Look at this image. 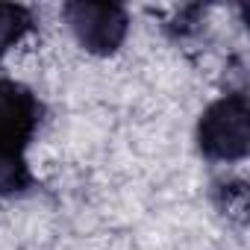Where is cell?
Instances as JSON below:
<instances>
[{"label":"cell","mask_w":250,"mask_h":250,"mask_svg":"<svg viewBox=\"0 0 250 250\" xmlns=\"http://www.w3.org/2000/svg\"><path fill=\"white\" fill-rule=\"evenodd\" d=\"M42 124V103L18 80L0 77V197L33 188L27 147Z\"/></svg>","instance_id":"1"},{"label":"cell","mask_w":250,"mask_h":250,"mask_svg":"<svg viewBox=\"0 0 250 250\" xmlns=\"http://www.w3.org/2000/svg\"><path fill=\"white\" fill-rule=\"evenodd\" d=\"M33 12L18 3H0V59L33 30Z\"/></svg>","instance_id":"4"},{"label":"cell","mask_w":250,"mask_h":250,"mask_svg":"<svg viewBox=\"0 0 250 250\" xmlns=\"http://www.w3.org/2000/svg\"><path fill=\"white\" fill-rule=\"evenodd\" d=\"M197 147L212 162H241L250 150V106L241 91L224 94L197 121Z\"/></svg>","instance_id":"2"},{"label":"cell","mask_w":250,"mask_h":250,"mask_svg":"<svg viewBox=\"0 0 250 250\" xmlns=\"http://www.w3.org/2000/svg\"><path fill=\"white\" fill-rule=\"evenodd\" d=\"M218 209L238 227L247 224V183L244 180H221L215 183Z\"/></svg>","instance_id":"5"},{"label":"cell","mask_w":250,"mask_h":250,"mask_svg":"<svg viewBox=\"0 0 250 250\" xmlns=\"http://www.w3.org/2000/svg\"><path fill=\"white\" fill-rule=\"evenodd\" d=\"M62 15H65V24L71 27L74 39L80 42V47L94 53V56L115 53L130 33V15L118 3L77 0V3L62 6Z\"/></svg>","instance_id":"3"},{"label":"cell","mask_w":250,"mask_h":250,"mask_svg":"<svg viewBox=\"0 0 250 250\" xmlns=\"http://www.w3.org/2000/svg\"><path fill=\"white\" fill-rule=\"evenodd\" d=\"M200 15H203L200 6H186V9L177 12L174 24H168V27H171L174 36H188V33H194V30L200 27Z\"/></svg>","instance_id":"6"}]
</instances>
